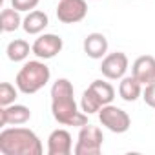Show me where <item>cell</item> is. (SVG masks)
I'll use <instances>...</instances> for the list:
<instances>
[{"instance_id":"obj_1","label":"cell","mask_w":155,"mask_h":155,"mask_svg":"<svg viewBox=\"0 0 155 155\" xmlns=\"http://www.w3.org/2000/svg\"><path fill=\"white\" fill-rule=\"evenodd\" d=\"M75 90L68 79H57L51 86V113L62 126L82 128L88 124V113L81 111L75 102Z\"/></svg>"},{"instance_id":"obj_2","label":"cell","mask_w":155,"mask_h":155,"mask_svg":"<svg viewBox=\"0 0 155 155\" xmlns=\"http://www.w3.org/2000/svg\"><path fill=\"white\" fill-rule=\"evenodd\" d=\"M42 151L40 139L29 128H4L0 131L2 155H42Z\"/></svg>"},{"instance_id":"obj_3","label":"cell","mask_w":155,"mask_h":155,"mask_svg":"<svg viewBox=\"0 0 155 155\" xmlns=\"http://www.w3.org/2000/svg\"><path fill=\"white\" fill-rule=\"evenodd\" d=\"M51 79V71L46 66V62L38 60H29L26 62L20 71L17 73L15 84L20 90V93L24 95H33L37 91H40Z\"/></svg>"},{"instance_id":"obj_4","label":"cell","mask_w":155,"mask_h":155,"mask_svg":"<svg viewBox=\"0 0 155 155\" xmlns=\"http://www.w3.org/2000/svg\"><path fill=\"white\" fill-rule=\"evenodd\" d=\"M102 130L93 124H84L79 131V139H77L73 151L75 155H99L102 150Z\"/></svg>"},{"instance_id":"obj_5","label":"cell","mask_w":155,"mask_h":155,"mask_svg":"<svg viewBox=\"0 0 155 155\" xmlns=\"http://www.w3.org/2000/svg\"><path fill=\"white\" fill-rule=\"evenodd\" d=\"M99 120H101V124L104 128H108L113 133H126L130 130V126H131L130 115L122 108H117L113 104H106V106L101 108Z\"/></svg>"},{"instance_id":"obj_6","label":"cell","mask_w":155,"mask_h":155,"mask_svg":"<svg viewBox=\"0 0 155 155\" xmlns=\"http://www.w3.org/2000/svg\"><path fill=\"white\" fill-rule=\"evenodd\" d=\"M88 15L86 0H60L57 6V18L62 24H77Z\"/></svg>"},{"instance_id":"obj_7","label":"cell","mask_w":155,"mask_h":155,"mask_svg":"<svg viewBox=\"0 0 155 155\" xmlns=\"http://www.w3.org/2000/svg\"><path fill=\"white\" fill-rule=\"evenodd\" d=\"M128 66H130V60H128L126 53L115 51V53H108L102 58L101 71H102V75L106 77V79H110V81H120L122 77H126Z\"/></svg>"},{"instance_id":"obj_8","label":"cell","mask_w":155,"mask_h":155,"mask_svg":"<svg viewBox=\"0 0 155 155\" xmlns=\"http://www.w3.org/2000/svg\"><path fill=\"white\" fill-rule=\"evenodd\" d=\"M33 55L40 60H49L53 57H57L62 48H64V42L58 35L55 33H44L40 35L35 42H33Z\"/></svg>"},{"instance_id":"obj_9","label":"cell","mask_w":155,"mask_h":155,"mask_svg":"<svg viewBox=\"0 0 155 155\" xmlns=\"http://www.w3.org/2000/svg\"><path fill=\"white\" fill-rule=\"evenodd\" d=\"M73 151L71 133L64 128H57L48 137V153L49 155H69Z\"/></svg>"},{"instance_id":"obj_10","label":"cell","mask_w":155,"mask_h":155,"mask_svg":"<svg viewBox=\"0 0 155 155\" xmlns=\"http://www.w3.org/2000/svg\"><path fill=\"white\" fill-rule=\"evenodd\" d=\"M31 119V111L24 104H9L0 110V126H18Z\"/></svg>"},{"instance_id":"obj_11","label":"cell","mask_w":155,"mask_h":155,"mask_svg":"<svg viewBox=\"0 0 155 155\" xmlns=\"http://www.w3.org/2000/svg\"><path fill=\"white\" fill-rule=\"evenodd\" d=\"M131 75L142 86L153 82L155 81V57L140 55L139 58H135V62L131 66Z\"/></svg>"},{"instance_id":"obj_12","label":"cell","mask_w":155,"mask_h":155,"mask_svg":"<svg viewBox=\"0 0 155 155\" xmlns=\"http://www.w3.org/2000/svg\"><path fill=\"white\" fill-rule=\"evenodd\" d=\"M84 53L90 57V58H104L108 55V38L102 35V33H90L86 38H84Z\"/></svg>"},{"instance_id":"obj_13","label":"cell","mask_w":155,"mask_h":155,"mask_svg":"<svg viewBox=\"0 0 155 155\" xmlns=\"http://www.w3.org/2000/svg\"><path fill=\"white\" fill-rule=\"evenodd\" d=\"M48 24H49V17L44 11H40V9H33V11H29L24 17L22 29L28 35H38V33H42L48 28Z\"/></svg>"},{"instance_id":"obj_14","label":"cell","mask_w":155,"mask_h":155,"mask_svg":"<svg viewBox=\"0 0 155 155\" xmlns=\"http://www.w3.org/2000/svg\"><path fill=\"white\" fill-rule=\"evenodd\" d=\"M119 95L126 102H135L139 97H142V84L135 79L133 75L122 77L119 84Z\"/></svg>"},{"instance_id":"obj_15","label":"cell","mask_w":155,"mask_h":155,"mask_svg":"<svg viewBox=\"0 0 155 155\" xmlns=\"http://www.w3.org/2000/svg\"><path fill=\"white\" fill-rule=\"evenodd\" d=\"M29 53H33V48L22 38L11 40L8 44V48H6V55H8V58L11 62H22V60H26L29 57Z\"/></svg>"},{"instance_id":"obj_16","label":"cell","mask_w":155,"mask_h":155,"mask_svg":"<svg viewBox=\"0 0 155 155\" xmlns=\"http://www.w3.org/2000/svg\"><path fill=\"white\" fill-rule=\"evenodd\" d=\"M22 20L24 18H20V11H17L15 8H4L0 13V29L4 33L17 31L22 26Z\"/></svg>"},{"instance_id":"obj_17","label":"cell","mask_w":155,"mask_h":155,"mask_svg":"<svg viewBox=\"0 0 155 155\" xmlns=\"http://www.w3.org/2000/svg\"><path fill=\"white\" fill-rule=\"evenodd\" d=\"M90 88H91L93 93L101 99L102 106L113 102V99H115V90H113V86H111L110 82H104V81H93V82L90 84Z\"/></svg>"},{"instance_id":"obj_18","label":"cell","mask_w":155,"mask_h":155,"mask_svg":"<svg viewBox=\"0 0 155 155\" xmlns=\"http://www.w3.org/2000/svg\"><path fill=\"white\" fill-rule=\"evenodd\" d=\"M81 108H82V111H84V113H88V115L99 113V111H101V108H102L101 99L93 93V90H91L90 86H88V90L82 93V99H81Z\"/></svg>"},{"instance_id":"obj_19","label":"cell","mask_w":155,"mask_h":155,"mask_svg":"<svg viewBox=\"0 0 155 155\" xmlns=\"http://www.w3.org/2000/svg\"><path fill=\"white\" fill-rule=\"evenodd\" d=\"M18 88H15L9 82H2L0 84V106H9L15 104V99L18 97Z\"/></svg>"},{"instance_id":"obj_20","label":"cell","mask_w":155,"mask_h":155,"mask_svg":"<svg viewBox=\"0 0 155 155\" xmlns=\"http://www.w3.org/2000/svg\"><path fill=\"white\" fill-rule=\"evenodd\" d=\"M40 0H11V8H15L17 11H33L37 9Z\"/></svg>"},{"instance_id":"obj_21","label":"cell","mask_w":155,"mask_h":155,"mask_svg":"<svg viewBox=\"0 0 155 155\" xmlns=\"http://www.w3.org/2000/svg\"><path fill=\"white\" fill-rule=\"evenodd\" d=\"M142 99H144V102H146L150 108H155V81L144 86V90H142Z\"/></svg>"}]
</instances>
